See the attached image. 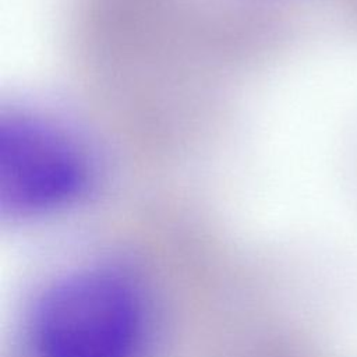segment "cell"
<instances>
[{
	"instance_id": "cell-1",
	"label": "cell",
	"mask_w": 357,
	"mask_h": 357,
	"mask_svg": "<svg viewBox=\"0 0 357 357\" xmlns=\"http://www.w3.org/2000/svg\"><path fill=\"white\" fill-rule=\"evenodd\" d=\"M93 178L86 148L66 127L32 113H11L0 123V205L13 215L66 206Z\"/></svg>"
},
{
	"instance_id": "cell-2",
	"label": "cell",
	"mask_w": 357,
	"mask_h": 357,
	"mask_svg": "<svg viewBox=\"0 0 357 357\" xmlns=\"http://www.w3.org/2000/svg\"><path fill=\"white\" fill-rule=\"evenodd\" d=\"M33 322L42 357H130L139 333V308L120 280L84 273L49 290Z\"/></svg>"
}]
</instances>
